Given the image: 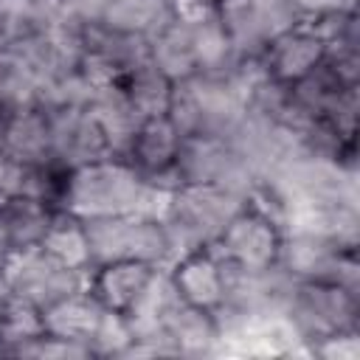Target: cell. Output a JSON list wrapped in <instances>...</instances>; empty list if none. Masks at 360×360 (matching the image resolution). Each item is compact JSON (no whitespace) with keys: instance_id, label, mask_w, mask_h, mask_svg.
<instances>
[{"instance_id":"cell-1","label":"cell","mask_w":360,"mask_h":360,"mask_svg":"<svg viewBox=\"0 0 360 360\" xmlns=\"http://www.w3.org/2000/svg\"><path fill=\"white\" fill-rule=\"evenodd\" d=\"M169 197V188L146 183L124 158H104L70 169L59 211H68L82 222L124 214L163 219Z\"/></svg>"},{"instance_id":"cell-2","label":"cell","mask_w":360,"mask_h":360,"mask_svg":"<svg viewBox=\"0 0 360 360\" xmlns=\"http://www.w3.org/2000/svg\"><path fill=\"white\" fill-rule=\"evenodd\" d=\"M242 205H245L242 194L214 183H194L174 188L166 214L160 219L169 236V267L183 256L214 245L225 231V225L242 211Z\"/></svg>"},{"instance_id":"cell-3","label":"cell","mask_w":360,"mask_h":360,"mask_svg":"<svg viewBox=\"0 0 360 360\" xmlns=\"http://www.w3.org/2000/svg\"><path fill=\"white\" fill-rule=\"evenodd\" d=\"M90 270L110 262H146L155 267H169V236L160 219L124 214L84 219Z\"/></svg>"},{"instance_id":"cell-4","label":"cell","mask_w":360,"mask_h":360,"mask_svg":"<svg viewBox=\"0 0 360 360\" xmlns=\"http://www.w3.org/2000/svg\"><path fill=\"white\" fill-rule=\"evenodd\" d=\"M284 315L304 346L312 349L332 335L360 329V292L323 281H295Z\"/></svg>"},{"instance_id":"cell-5","label":"cell","mask_w":360,"mask_h":360,"mask_svg":"<svg viewBox=\"0 0 360 360\" xmlns=\"http://www.w3.org/2000/svg\"><path fill=\"white\" fill-rule=\"evenodd\" d=\"M0 273L8 295H17L34 304L42 312L76 292H84L90 281V270H76L62 264L51 253H45L39 245L11 250Z\"/></svg>"},{"instance_id":"cell-6","label":"cell","mask_w":360,"mask_h":360,"mask_svg":"<svg viewBox=\"0 0 360 360\" xmlns=\"http://www.w3.org/2000/svg\"><path fill=\"white\" fill-rule=\"evenodd\" d=\"M217 20L242 59H259L278 34L301 22V11L292 0H217Z\"/></svg>"},{"instance_id":"cell-7","label":"cell","mask_w":360,"mask_h":360,"mask_svg":"<svg viewBox=\"0 0 360 360\" xmlns=\"http://www.w3.org/2000/svg\"><path fill=\"white\" fill-rule=\"evenodd\" d=\"M276 262L295 281H323L360 292L357 248H343L338 242L307 233H284Z\"/></svg>"},{"instance_id":"cell-8","label":"cell","mask_w":360,"mask_h":360,"mask_svg":"<svg viewBox=\"0 0 360 360\" xmlns=\"http://www.w3.org/2000/svg\"><path fill=\"white\" fill-rule=\"evenodd\" d=\"M278 248H281V231L267 217H262L256 208L245 202L242 211L225 225L219 239L208 245L205 250L211 256L231 259L248 270H264L276 264Z\"/></svg>"},{"instance_id":"cell-9","label":"cell","mask_w":360,"mask_h":360,"mask_svg":"<svg viewBox=\"0 0 360 360\" xmlns=\"http://www.w3.org/2000/svg\"><path fill=\"white\" fill-rule=\"evenodd\" d=\"M45 112L51 124V152L56 163L76 169L93 160L112 158L110 143L87 107H56Z\"/></svg>"},{"instance_id":"cell-10","label":"cell","mask_w":360,"mask_h":360,"mask_svg":"<svg viewBox=\"0 0 360 360\" xmlns=\"http://www.w3.org/2000/svg\"><path fill=\"white\" fill-rule=\"evenodd\" d=\"M180 141L183 138L177 135V129L169 124L166 115L146 118L138 127L124 160L146 183L174 191V188H180V180L174 174V160H177V152H180Z\"/></svg>"},{"instance_id":"cell-11","label":"cell","mask_w":360,"mask_h":360,"mask_svg":"<svg viewBox=\"0 0 360 360\" xmlns=\"http://www.w3.org/2000/svg\"><path fill=\"white\" fill-rule=\"evenodd\" d=\"M323 59V42L321 37L301 20L290 31L278 34L259 56V65L264 76L281 82V84H295L304 79L318 62Z\"/></svg>"},{"instance_id":"cell-12","label":"cell","mask_w":360,"mask_h":360,"mask_svg":"<svg viewBox=\"0 0 360 360\" xmlns=\"http://www.w3.org/2000/svg\"><path fill=\"white\" fill-rule=\"evenodd\" d=\"M158 273L155 264L146 262H110V264H98L90 270V281H87V292L112 312H127L135 298L146 290V284L152 281V276Z\"/></svg>"},{"instance_id":"cell-13","label":"cell","mask_w":360,"mask_h":360,"mask_svg":"<svg viewBox=\"0 0 360 360\" xmlns=\"http://www.w3.org/2000/svg\"><path fill=\"white\" fill-rule=\"evenodd\" d=\"M0 152L28 166L51 163L53 152H51L48 112L42 107H22L11 112L0 132Z\"/></svg>"},{"instance_id":"cell-14","label":"cell","mask_w":360,"mask_h":360,"mask_svg":"<svg viewBox=\"0 0 360 360\" xmlns=\"http://www.w3.org/2000/svg\"><path fill=\"white\" fill-rule=\"evenodd\" d=\"M87 112L93 115V121L101 127L107 143H110V152L112 158H124L138 127L143 124V118L135 112V107L129 104V98L124 96V90L115 84H107V87H98L87 104Z\"/></svg>"},{"instance_id":"cell-15","label":"cell","mask_w":360,"mask_h":360,"mask_svg":"<svg viewBox=\"0 0 360 360\" xmlns=\"http://www.w3.org/2000/svg\"><path fill=\"white\" fill-rule=\"evenodd\" d=\"M172 284L177 290V295L191 304L200 307L205 312H214L222 304V281H219V267L217 259L208 250H194L188 256H183L180 262H174L169 267Z\"/></svg>"},{"instance_id":"cell-16","label":"cell","mask_w":360,"mask_h":360,"mask_svg":"<svg viewBox=\"0 0 360 360\" xmlns=\"http://www.w3.org/2000/svg\"><path fill=\"white\" fill-rule=\"evenodd\" d=\"M149 62L174 84L191 79L197 73L191 25L169 14V20L149 37Z\"/></svg>"},{"instance_id":"cell-17","label":"cell","mask_w":360,"mask_h":360,"mask_svg":"<svg viewBox=\"0 0 360 360\" xmlns=\"http://www.w3.org/2000/svg\"><path fill=\"white\" fill-rule=\"evenodd\" d=\"M101 315H104V307L84 290V292H76V295L48 307L42 312V321H45V332L76 340V343L90 349V340L96 335V326H98Z\"/></svg>"},{"instance_id":"cell-18","label":"cell","mask_w":360,"mask_h":360,"mask_svg":"<svg viewBox=\"0 0 360 360\" xmlns=\"http://www.w3.org/2000/svg\"><path fill=\"white\" fill-rule=\"evenodd\" d=\"M56 208L37 197H6L0 205V228L6 231L11 250L39 245Z\"/></svg>"},{"instance_id":"cell-19","label":"cell","mask_w":360,"mask_h":360,"mask_svg":"<svg viewBox=\"0 0 360 360\" xmlns=\"http://www.w3.org/2000/svg\"><path fill=\"white\" fill-rule=\"evenodd\" d=\"M118 87L124 90V96L129 98V104L135 107V112L146 121V118H160L169 110L172 101V90L174 82H169L149 59L135 65L132 70H127L118 79Z\"/></svg>"},{"instance_id":"cell-20","label":"cell","mask_w":360,"mask_h":360,"mask_svg":"<svg viewBox=\"0 0 360 360\" xmlns=\"http://www.w3.org/2000/svg\"><path fill=\"white\" fill-rule=\"evenodd\" d=\"M39 248L68 267L90 270V248H87L84 225H82V219H76L68 211H59V208L53 211L51 225H48Z\"/></svg>"},{"instance_id":"cell-21","label":"cell","mask_w":360,"mask_h":360,"mask_svg":"<svg viewBox=\"0 0 360 360\" xmlns=\"http://www.w3.org/2000/svg\"><path fill=\"white\" fill-rule=\"evenodd\" d=\"M169 20V3L166 0H110L101 20L115 31L143 34L146 39Z\"/></svg>"},{"instance_id":"cell-22","label":"cell","mask_w":360,"mask_h":360,"mask_svg":"<svg viewBox=\"0 0 360 360\" xmlns=\"http://www.w3.org/2000/svg\"><path fill=\"white\" fill-rule=\"evenodd\" d=\"M132 343V332L124 321L121 312H112V309H104L98 326H96V335L90 340V352L93 357H112V354H124V349Z\"/></svg>"},{"instance_id":"cell-23","label":"cell","mask_w":360,"mask_h":360,"mask_svg":"<svg viewBox=\"0 0 360 360\" xmlns=\"http://www.w3.org/2000/svg\"><path fill=\"white\" fill-rule=\"evenodd\" d=\"M360 329L354 332H340V335H332L321 343H315L309 349V357H326V360H357L360 354V340H357Z\"/></svg>"},{"instance_id":"cell-24","label":"cell","mask_w":360,"mask_h":360,"mask_svg":"<svg viewBox=\"0 0 360 360\" xmlns=\"http://www.w3.org/2000/svg\"><path fill=\"white\" fill-rule=\"evenodd\" d=\"M292 3L301 11V20L326 11H357V0H292Z\"/></svg>"},{"instance_id":"cell-25","label":"cell","mask_w":360,"mask_h":360,"mask_svg":"<svg viewBox=\"0 0 360 360\" xmlns=\"http://www.w3.org/2000/svg\"><path fill=\"white\" fill-rule=\"evenodd\" d=\"M11 253V242H8V236H6V231L0 228V267H3V262H6V256Z\"/></svg>"}]
</instances>
